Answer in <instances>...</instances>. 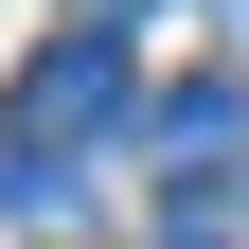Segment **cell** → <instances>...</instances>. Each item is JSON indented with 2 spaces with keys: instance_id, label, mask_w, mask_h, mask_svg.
I'll return each instance as SVG.
<instances>
[{
  "instance_id": "obj_1",
  "label": "cell",
  "mask_w": 249,
  "mask_h": 249,
  "mask_svg": "<svg viewBox=\"0 0 249 249\" xmlns=\"http://www.w3.org/2000/svg\"><path fill=\"white\" fill-rule=\"evenodd\" d=\"M124 124H142V71H124L107 18L36 36V71H18V160H71V142H124Z\"/></svg>"
},
{
  "instance_id": "obj_2",
  "label": "cell",
  "mask_w": 249,
  "mask_h": 249,
  "mask_svg": "<svg viewBox=\"0 0 249 249\" xmlns=\"http://www.w3.org/2000/svg\"><path fill=\"white\" fill-rule=\"evenodd\" d=\"M142 142H160V178H178V196H196V178H231V142H249V89H160V107H142Z\"/></svg>"
},
{
  "instance_id": "obj_3",
  "label": "cell",
  "mask_w": 249,
  "mask_h": 249,
  "mask_svg": "<svg viewBox=\"0 0 249 249\" xmlns=\"http://www.w3.org/2000/svg\"><path fill=\"white\" fill-rule=\"evenodd\" d=\"M71 18H107V36H124V0H71Z\"/></svg>"
},
{
  "instance_id": "obj_4",
  "label": "cell",
  "mask_w": 249,
  "mask_h": 249,
  "mask_svg": "<svg viewBox=\"0 0 249 249\" xmlns=\"http://www.w3.org/2000/svg\"><path fill=\"white\" fill-rule=\"evenodd\" d=\"M231 18H249V0H231Z\"/></svg>"
}]
</instances>
